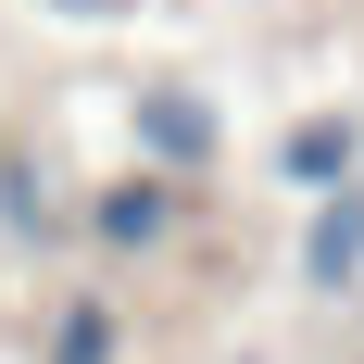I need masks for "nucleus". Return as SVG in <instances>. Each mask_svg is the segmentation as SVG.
<instances>
[{
	"label": "nucleus",
	"instance_id": "nucleus-1",
	"mask_svg": "<svg viewBox=\"0 0 364 364\" xmlns=\"http://www.w3.org/2000/svg\"><path fill=\"white\" fill-rule=\"evenodd\" d=\"M88 239H101V252H164V239H176V188L164 176H113L101 201H88Z\"/></svg>",
	"mask_w": 364,
	"mask_h": 364
},
{
	"label": "nucleus",
	"instance_id": "nucleus-2",
	"mask_svg": "<svg viewBox=\"0 0 364 364\" xmlns=\"http://www.w3.org/2000/svg\"><path fill=\"white\" fill-rule=\"evenodd\" d=\"M364 277V188H327L301 226V289H352Z\"/></svg>",
	"mask_w": 364,
	"mask_h": 364
},
{
	"label": "nucleus",
	"instance_id": "nucleus-3",
	"mask_svg": "<svg viewBox=\"0 0 364 364\" xmlns=\"http://www.w3.org/2000/svg\"><path fill=\"white\" fill-rule=\"evenodd\" d=\"M139 151L151 164H214V113L188 101V88H151L139 101Z\"/></svg>",
	"mask_w": 364,
	"mask_h": 364
},
{
	"label": "nucleus",
	"instance_id": "nucleus-4",
	"mask_svg": "<svg viewBox=\"0 0 364 364\" xmlns=\"http://www.w3.org/2000/svg\"><path fill=\"white\" fill-rule=\"evenodd\" d=\"M301 188H352V164H364V126L352 113H314V126H289V151H277Z\"/></svg>",
	"mask_w": 364,
	"mask_h": 364
},
{
	"label": "nucleus",
	"instance_id": "nucleus-5",
	"mask_svg": "<svg viewBox=\"0 0 364 364\" xmlns=\"http://www.w3.org/2000/svg\"><path fill=\"white\" fill-rule=\"evenodd\" d=\"M113 352H126L113 301H63V327H50V352H38V364H113Z\"/></svg>",
	"mask_w": 364,
	"mask_h": 364
}]
</instances>
